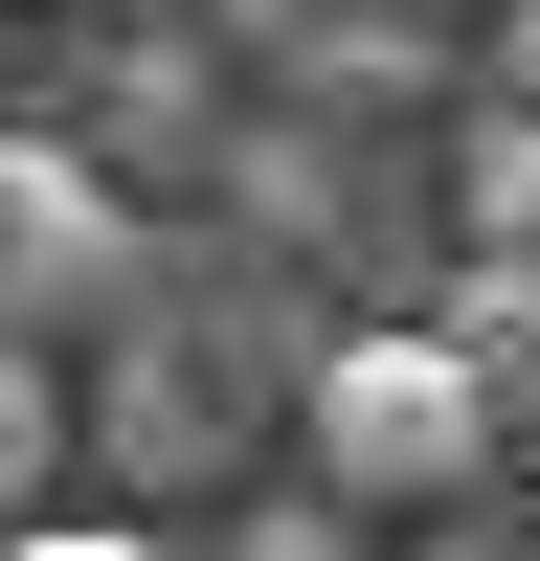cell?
I'll use <instances>...</instances> for the list:
<instances>
[{"instance_id":"cell-1","label":"cell","mask_w":540,"mask_h":561,"mask_svg":"<svg viewBox=\"0 0 540 561\" xmlns=\"http://www.w3.org/2000/svg\"><path fill=\"white\" fill-rule=\"evenodd\" d=\"M293 427H315V494H338V517H450V494L518 449V404L473 382V337H450V314H383V337L315 359Z\"/></svg>"},{"instance_id":"cell-2","label":"cell","mask_w":540,"mask_h":561,"mask_svg":"<svg viewBox=\"0 0 540 561\" xmlns=\"http://www.w3.org/2000/svg\"><path fill=\"white\" fill-rule=\"evenodd\" d=\"M113 293H135V203L68 135H0V337H90Z\"/></svg>"},{"instance_id":"cell-3","label":"cell","mask_w":540,"mask_h":561,"mask_svg":"<svg viewBox=\"0 0 540 561\" xmlns=\"http://www.w3.org/2000/svg\"><path fill=\"white\" fill-rule=\"evenodd\" d=\"M428 314H450V337H473V382H495V404H518V427H540V248H473V270H450Z\"/></svg>"},{"instance_id":"cell-4","label":"cell","mask_w":540,"mask_h":561,"mask_svg":"<svg viewBox=\"0 0 540 561\" xmlns=\"http://www.w3.org/2000/svg\"><path fill=\"white\" fill-rule=\"evenodd\" d=\"M45 472H68V382H45V337H0V539L45 517Z\"/></svg>"},{"instance_id":"cell-5","label":"cell","mask_w":540,"mask_h":561,"mask_svg":"<svg viewBox=\"0 0 540 561\" xmlns=\"http://www.w3.org/2000/svg\"><path fill=\"white\" fill-rule=\"evenodd\" d=\"M473 248H540V113H518V90L473 113Z\"/></svg>"},{"instance_id":"cell-6","label":"cell","mask_w":540,"mask_h":561,"mask_svg":"<svg viewBox=\"0 0 540 561\" xmlns=\"http://www.w3.org/2000/svg\"><path fill=\"white\" fill-rule=\"evenodd\" d=\"M0 561H158V539H135V517H23Z\"/></svg>"},{"instance_id":"cell-7","label":"cell","mask_w":540,"mask_h":561,"mask_svg":"<svg viewBox=\"0 0 540 561\" xmlns=\"http://www.w3.org/2000/svg\"><path fill=\"white\" fill-rule=\"evenodd\" d=\"M518 539H540V517H518Z\"/></svg>"}]
</instances>
